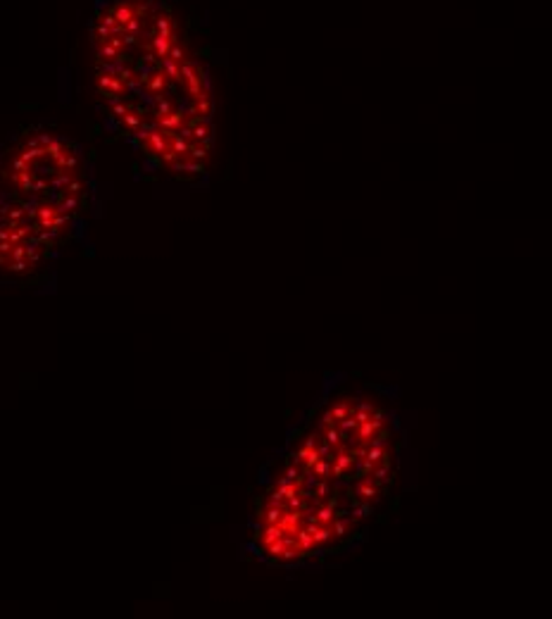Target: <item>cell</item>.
I'll return each mask as SVG.
<instances>
[{"label":"cell","instance_id":"3957f363","mask_svg":"<svg viewBox=\"0 0 552 619\" xmlns=\"http://www.w3.org/2000/svg\"><path fill=\"white\" fill-rule=\"evenodd\" d=\"M0 169L58 250L77 241L93 198L91 169L77 143L63 134L36 129L10 148Z\"/></svg>","mask_w":552,"mask_h":619},{"label":"cell","instance_id":"6da1fadb","mask_svg":"<svg viewBox=\"0 0 552 619\" xmlns=\"http://www.w3.org/2000/svg\"><path fill=\"white\" fill-rule=\"evenodd\" d=\"M407 462L391 386L329 374L257 474L243 555L283 571L329 567L398 510Z\"/></svg>","mask_w":552,"mask_h":619},{"label":"cell","instance_id":"277c9868","mask_svg":"<svg viewBox=\"0 0 552 619\" xmlns=\"http://www.w3.org/2000/svg\"><path fill=\"white\" fill-rule=\"evenodd\" d=\"M60 253L36 215L0 169V271L29 276Z\"/></svg>","mask_w":552,"mask_h":619},{"label":"cell","instance_id":"7a4b0ae2","mask_svg":"<svg viewBox=\"0 0 552 619\" xmlns=\"http://www.w3.org/2000/svg\"><path fill=\"white\" fill-rule=\"evenodd\" d=\"M93 86L114 134L150 172L207 174L215 86L200 48L167 0H98L91 24Z\"/></svg>","mask_w":552,"mask_h":619}]
</instances>
